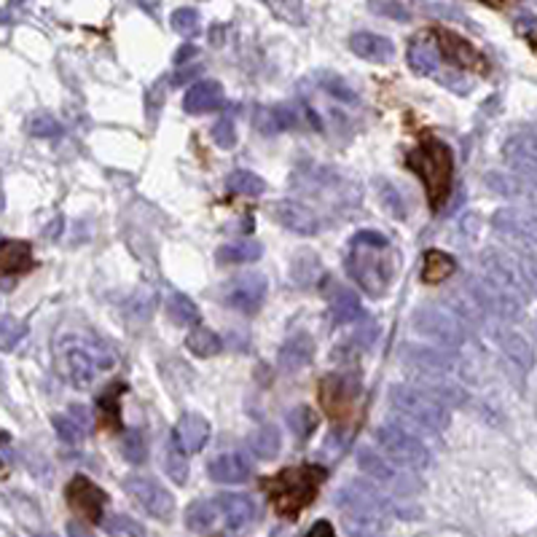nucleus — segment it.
Wrapping results in <instances>:
<instances>
[{
  "label": "nucleus",
  "mask_w": 537,
  "mask_h": 537,
  "mask_svg": "<svg viewBox=\"0 0 537 537\" xmlns=\"http://www.w3.org/2000/svg\"><path fill=\"white\" fill-rule=\"evenodd\" d=\"M336 506L342 511L344 530L352 537H377L379 533H385L387 516L393 511L390 498L379 495V489H374L366 481L347 484L339 492Z\"/></svg>",
  "instance_id": "f257e3e1"
},
{
  "label": "nucleus",
  "mask_w": 537,
  "mask_h": 537,
  "mask_svg": "<svg viewBox=\"0 0 537 537\" xmlns=\"http://www.w3.org/2000/svg\"><path fill=\"white\" fill-rule=\"evenodd\" d=\"M325 479H328V471L320 465H299V468L280 471L277 476L266 479L272 508L282 519H299L301 511L315 503Z\"/></svg>",
  "instance_id": "f03ea898"
},
{
  "label": "nucleus",
  "mask_w": 537,
  "mask_h": 537,
  "mask_svg": "<svg viewBox=\"0 0 537 537\" xmlns=\"http://www.w3.org/2000/svg\"><path fill=\"white\" fill-rule=\"evenodd\" d=\"M406 164H409V169H414L420 175L430 207L441 210L444 202L449 199L452 172H455V159H452L449 145L436 140V137H428V140L420 143V148L409 151Z\"/></svg>",
  "instance_id": "7ed1b4c3"
},
{
  "label": "nucleus",
  "mask_w": 537,
  "mask_h": 537,
  "mask_svg": "<svg viewBox=\"0 0 537 537\" xmlns=\"http://www.w3.org/2000/svg\"><path fill=\"white\" fill-rule=\"evenodd\" d=\"M59 363L75 390H89L100 371L113 368V358L102 347L83 339H65L59 344Z\"/></svg>",
  "instance_id": "20e7f679"
},
{
  "label": "nucleus",
  "mask_w": 537,
  "mask_h": 537,
  "mask_svg": "<svg viewBox=\"0 0 537 537\" xmlns=\"http://www.w3.org/2000/svg\"><path fill=\"white\" fill-rule=\"evenodd\" d=\"M390 406L428 433H444L452 422V414L444 403L411 385H395L390 390Z\"/></svg>",
  "instance_id": "39448f33"
},
{
  "label": "nucleus",
  "mask_w": 537,
  "mask_h": 537,
  "mask_svg": "<svg viewBox=\"0 0 537 537\" xmlns=\"http://www.w3.org/2000/svg\"><path fill=\"white\" fill-rule=\"evenodd\" d=\"M387 250V247H385ZM347 274L374 299L385 296L393 282V258L382 256L374 247H358L352 245V253L344 261Z\"/></svg>",
  "instance_id": "423d86ee"
},
{
  "label": "nucleus",
  "mask_w": 537,
  "mask_h": 537,
  "mask_svg": "<svg viewBox=\"0 0 537 537\" xmlns=\"http://www.w3.org/2000/svg\"><path fill=\"white\" fill-rule=\"evenodd\" d=\"M411 328L420 336L441 344V350H449V352L465 347V342H468L465 323L457 315H452L449 309H444V307H420V309H414L411 312Z\"/></svg>",
  "instance_id": "0eeeda50"
},
{
  "label": "nucleus",
  "mask_w": 537,
  "mask_h": 537,
  "mask_svg": "<svg viewBox=\"0 0 537 537\" xmlns=\"http://www.w3.org/2000/svg\"><path fill=\"white\" fill-rule=\"evenodd\" d=\"M374 441L379 444V449L385 452L387 460H393L398 468H409V471H428L430 468V452L428 446L406 433L398 425H382L374 433Z\"/></svg>",
  "instance_id": "6e6552de"
},
{
  "label": "nucleus",
  "mask_w": 537,
  "mask_h": 537,
  "mask_svg": "<svg viewBox=\"0 0 537 537\" xmlns=\"http://www.w3.org/2000/svg\"><path fill=\"white\" fill-rule=\"evenodd\" d=\"M317 398L333 422H347L355 414V401L360 398V379L355 374H328L320 382Z\"/></svg>",
  "instance_id": "1a4fd4ad"
},
{
  "label": "nucleus",
  "mask_w": 537,
  "mask_h": 537,
  "mask_svg": "<svg viewBox=\"0 0 537 537\" xmlns=\"http://www.w3.org/2000/svg\"><path fill=\"white\" fill-rule=\"evenodd\" d=\"M124 489L126 495L153 519H161L167 522L172 514H175V500L172 495L159 484L153 481L151 476H143V473H134V476H126L124 479Z\"/></svg>",
  "instance_id": "9d476101"
},
{
  "label": "nucleus",
  "mask_w": 537,
  "mask_h": 537,
  "mask_svg": "<svg viewBox=\"0 0 537 537\" xmlns=\"http://www.w3.org/2000/svg\"><path fill=\"white\" fill-rule=\"evenodd\" d=\"M401 363L417 371L420 377H452L460 366L455 352L428 344H406L401 352Z\"/></svg>",
  "instance_id": "9b49d317"
},
{
  "label": "nucleus",
  "mask_w": 537,
  "mask_h": 537,
  "mask_svg": "<svg viewBox=\"0 0 537 537\" xmlns=\"http://www.w3.org/2000/svg\"><path fill=\"white\" fill-rule=\"evenodd\" d=\"M269 282L264 274H239L223 290V304L242 315H253L264 307Z\"/></svg>",
  "instance_id": "f8f14e48"
},
{
  "label": "nucleus",
  "mask_w": 537,
  "mask_h": 537,
  "mask_svg": "<svg viewBox=\"0 0 537 537\" xmlns=\"http://www.w3.org/2000/svg\"><path fill=\"white\" fill-rule=\"evenodd\" d=\"M67 506L75 516H81L89 524H100L102 522V508L108 503L105 492L86 476H75L70 479L67 489H65Z\"/></svg>",
  "instance_id": "ddd939ff"
},
{
  "label": "nucleus",
  "mask_w": 537,
  "mask_h": 537,
  "mask_svg": "<svg viewBox=\"0 0 537 537\" xmlns=\"http://www.w3.org/2000/svg\"><path fill=\"white\" fill-rule=\"evenodd\" d=\"M433 38L438 40V54L446 62H452L455 67H465V70H476V73L489 70L484 54L473 43H468L463 35H457L452 30H433Z\"/></svg>",
  "instance_id": "4468645a"
},
{
  "label": "nucleus",
  "mask_w": 537,
  "mask_h": 537,
  "mask_svg": "<svg viewBox=\"0 0 537 537\" xmlns=\"http://www.w3.org/2000/svg\"><path fill=\"white\" fill-rule=\"evenodd\" d=\"M269 215L274 223H280L285 231L296 234V237H315L320 231V218L315 210H309L307 204L301 202H293V199H280V202H272L269 207Z\"/></svg>",
  "instance_id": "2eb2a0df"
},
{
  "label": "nucleus",
  "mask_w": 537,
  "mask_h": 537,
  "mask_svg": "<svg viewBox=\"0 0 537 537\" xmlns=\"http://www.w3.org/2000/svg\"><path fill=\"white\" fill-rule=\"evenodd\" d=\"M508 164L516 169L519 178L530 180L533 186H537V129L535 132H519L514 134L506 148H503Z\"/></svg>",
  "instance_id": "dca6fc26"
},
{
  "label": "nucleus",
  "mask_w": 537,
  "mask_h": 537,
  "mask_svg": "<svg viewBox=\"0 0 537 537\" xmlns=\"http://www.w3.org/2000/svg\"><path fill=\"white\" fill-rule=\"evenodd\" d=\"M358 468H360L368 479H374V481H379V484H385V487H390V489H395V492H401V495H406L409 489L417 487V484H411V479H409L406 473H401L398 468H393L385 457H379V455L371 452V449H360V452H358Z\"/></svg>",
  "instance_id": "f3484780"
},
{
  "label": "nucleus",
  "mask_w": 537,
  "mask_h": 537,
  "mask_svg": "<svg viewBox=\"0 0 537 537\" xmlns=\"http://www.w3.org/2000/svg\"><path fill=\"white\" fill-rule=\"evenodd\" d=\"M492 226H495V231H500L503 237H514V239L530 242V245H535L537 247V212L516 210V207L498 210V212L492 215Z\"/></svg>",
  "instance_id": "a211bd4d"
},
{
  "label": "nucleus",
  "mask_w": 537,
  "mask_h": 537,
  "mask_svg": "<svg viewBox=\"0 0 537 537\" xmlns=\"http://www.w3.org/2000/svg\"><path fill=\"white\" fill-rule=\"evenodd\" d=\"M489 331L514 366H519L522 371H530L535 366V350L524 333H519L516 328H508V325H489Z\"/></svg>",
  "instance_id": "6ab92c4d"
},
{
  "label": "nucleus",
  "mask_w": 537,
  "mask_h": 537,
  "mask_svg": "<svg viewBox=\"0 0 537 537\" xmlns=\"http://www.w3.org/2000/svg\"><path fill=\"white\" fill-rule=\"evenodd\" d=\"M484 183L498 196L524 202V204H537V186H533L530 180H524L519 175H514V172H487Z\"/></svg>",
  "instance_id": "aec40b11"
},
{
  "label": "nucleus",
  "mask_w": 537,
  "mask_h": 537,
  "mask_svg": "<svg viewBox=\"0 0 537 537\" xmlns=\"http://www.w3.org/2000/svg\"><path fill=\"white\" fill-rule=\"evenodd\" d=\"M223 105V86L218 81H196L183 94V110L191 116L212 113Z\"/></svg>",
  "instance_id": "412c9836"
},
{
  "label": "nucleus",
  "mask_w": 537,
  "mask_h": 537,
  "mask_svg": "<svg viewBox=\"0 0 537 537\" xmlns=\"http://www.w3.org/2000/svg\"><path fill=\"white\" fill-rule=\"evenodd\" d=\"M253 124L261 134H280L299 126V113L293 105H258L253 113Z\"/></svg>",
  "instance_id": "4be33fe9"
},
{
  "label": "nucleus",
  "mask_w": 537,
  "mask_h": 537,
  "mask_svg": "<svg viewBox=\"0 0 537 537\" xmlns=\"http://www.w3.org/2000/svg\"><path fill=\"white\" fill-rule=\"evenodd\" d=\"M172 436H175L180 452L196 455V452L204 449V444H207V438H210V422H207L202 414L188 411V414H183V417L178 420V428H175Z\"/></svg>",
  "instance_id": "5701e85b"
},
{
  "label": "nucleus",
  "mask_w": 537,
  "mask_h": 537,
  "mask_svg": "<svg viewBox=\"0 0 537 537\" xmlns=\"http://www.w3.org/2000/svg\"><path fill=\"white\" fill-rule=\"evenodd\" d=\"M406 59L417 75H433L441 67V54H438V43H436L433 32L414 35L409 43Z\"/></svg>",
  "instance_id": "b1692460"
},
{
  "label": "nucleus",
  "mask_w": 537,
  "mask_h": 537,
  "mask_svg": "<svg viewBox=\"0 0 537 537\" xmlns=\"http://www.w3.org/2000/svg\"><path fill=\"white\" fill-rule=\"evenodd\" d=\"M315 358V339L309 333H296L290 336L282 347H280V355H277V366L285 371V374H293V371H301L312 363Z\"/></svg>",
  "instance_id": "393cba45"
},
{
  "label": "nucleus",
  "mask_w": 537,
  "mask_h": 537,
  "mask_svg": "<svg viewBox=\"0 0 537 537\" xmlns=\"http://www.w3.org/2000/svg\"><path fill=\"white\" fill-rule=\"evenodd\" d=\"M207 476L218 484H242L250 479V463L239 452H226L207 463Z\"/></svg>",
  "instance_id": "a878e982"
},
{
  "label": "nucleus",
  "mask_w": 537,
  "mask_h": 537,
  "mask_svg": "<svg viewBox=\"0 0 537 537\" xmlns=\"http://www.w3.org/2000/svg\"><path fill=\"white\" fill-rule=\"evenodd\" d=\"M35 266L30 242L22 239H5L0 242V280L3 277H19L27 274Z\"/></svg>",
  "instance_id": "bb28decb"
},
{
  "label": "nucleus",
  "mask_w": 537,
  "mask_h": 537,
  "mask_svg": "<svg viewBox=\"0 0 537 537\" xmlns=\"http://www.w3.org/2000/svg\"><path fill=\"white\" fill-rule=\"evenodd\" d=\"M350 48L352 54H358L360 59H368V62H390L393 54H395V43L385 35H377V32H355L350 38Z\"/></svg>",
  "instance_id": "cd10ccee"
},
{
  "label": "nucleus",
  "mask_w": 537,
  "mask_h": 537,
  "mask_svg": "<svg viewBox=\"0 0 537 537\" xmlns=\"http://www.w3.org/2000/svg\"><path fill=\"white\" fill-rule=\"evenodd\" d=\"M215 508L231 530H242L256 519V503L247 495H221L215 500Z\"/></svg>",
  "instance_id": "c85d7f7f"
},
{
  "label": "nucleus",
  "mask_w": 537,
  "mask_h": 537,
  "mask_svg": "<svg viewBox=\"0 0 537 537\" xmlns=\"http://www.w3.org/2000/svg\"><path fill=\"white\" fill-rule=\"evenodd\" d=\"M360 301L358 296L350 290V288H336L333 299H331V325L339 328V325H350V323H358L360 317Z\"/></svg>",
  "instance_id": "c756f323"
},
{
  "label": "nucleus",
  "mask_w": 537,
  "mask_h": 537,
  "mask_svg": "<svg viewBox=\"0 0 537 537\" xmlns=\"http://www.w3.org/2000/svg\"><path fill=\"white\" fill-rule=\"evenodd\" d=\"M264 256V245L256 242V239H239V242H229L223 247H218L215 258L221 266H229V264H253Z\"/></svg>",
  "instance_id": "7c9ffc66"
},
{
  "label": "nucleus",
  "mask_w": 537,
  "mask_h": 537,
  "mask_svg": "<svg viewBox=\"0 0 537 537\" xmlns=\"http://www.w3.org/2000/svg\"><path fill=\"white\" fill-rule=\"evenodd\" d=\"M455 269H457V264H455L452 256H446V253H441V250H428L425 258H422V272H420V277H422V282L436 285V282L449 280V277L455 274Z\"/></svg>",
  "instance_id": "2f4dec72"
},
{
  "label": "nucleus",
  "mask_w": 537,
  "mask_h": 537,
  "mask_svg": "<svg viewBox=\"0 0 537 537\" xmlns=\"http://www.w3.org/2000/svg\"><path fill=\"white\" fill-rule=\"evenodd\" d=\"M247 444L256 460H274L282 449V436L274 425H266V428H258Z\"/></svg>",
  "instance_id": "473e14b6"
},
{
  "label": "nucleus",
  "mask_w": 537,
  "mask_h": 537,
  "mask_svg": "<svg viewBox=\"0 0 537 537\" xmlns=\"http://www.w3.org/2000/svg\"><path fill=\"white\" fill-rule=\"evenodd\" d=\"M323 274H325V269H323L320 258L312 256V253H304V256H299V258L290 264V282H296L299 288H312V285H317V280H320Z\"/></svg>",
  "instance_id": "72a5a7b5"
},
{
  "label": "nucleus",
  "mask_w": 537,
  "mask_h": 537,
  "mask_svg": "<svg viewBox=\"0 0 537 537\" xmlns=\"http://www.w3.org/2000/svg\"><path fill=\"white\" fill-rule=\"evenodd\" d=\"M124 395V385L121 382H113L100 398H97V406H100V422L108 428V430H121V414H118V398Z\"/></svg>",
  "instance_id": "f704fd0d"
},
{
  "label": "nucleus",
  "mask_w": 537,
  "mask_h": 537,
  "mask_svg": "<svg viewBox=\"0 0 537 537\" xmlns=\"http://www.w3.org/2000/svg\"><path fill=\"white\" fill-rule=\"evenodd\" d=\"M226 191L234 196H261L266 191V183L261 175H256L250 169H234L226 178Z\"/></svg>",
  "instance_id": "c9c22d12"
},
{
  "label": "nucleus",
  "mask_w": 537,
  "mask_h": 537,
  "mask_svg": "<svg viewBox=\"0 0 537 537\" xmlns=\"http://www.w3.org/2000/svg\"><path fill=\"white\" fill-rule=\"evenodd\" d=\"M186 347H188V352L196 355V358H215V355L223 350V342H221V336H218L215 331L199 325V328H194V331L186 336Z\"/></svg>",
  "instance_id": "e433bc0d"
},
{
  "label": "nucleus",
  "mask_w": 537,
  "mask_h": 537,
  "mask_svg": "<svg viewBox=\"0 0 537 537\" xmlns=\"http://www.w3.org/2000/svg\"><path fill=\"white\" fill-rule=\"evenodd\" d=\"M167 315L175 325H196L199 323V307L186 293H172L167 299Z\"/></svg>",
  "instance_id": "4c0bfd02"
},
{
  "label": "nucleus",
  "mask_w": 537,
  "mask_h": 537,
  "mask_svg": "<svg viewBox=\"0 0 537 537\" xmlns=\"http://www.w3.org/2000/svg\"><path fill=\"white\" fill-rule=\"evenodd\" d=\"M285 420H288V428L293 430V436H296L299 441L312 438V433L317 430V422H320L312 406H293V409L288 411Z\"/></svg>",
  "instance_id": "58836bf2"
},
{
  "label": "nucleus",
  "mask_w": 537,
  "mask_h": 537,
  "mask_svg": "<svg viewBox=\"0 0 537 537\" xmlns=\"http://www.w3.org/2000/svg\"><path fill=\"white\" fill-rule=\"evenodd\" d=\"M164 473H167L178 487H183V484L188 481V463H186V455L180 452L175 436H169L167 449H164Z\"/></svg>",
  "instance_id": "ea45409f"
},
{
  "label": "nucleus",
  "mask_w": 537,
  "mask_h": 537,
  "mask_svg": "<svg viewBox=\"0 0 537 537\" xmlns=\"http://www.w3.org/2000/svg\"><path fill=\"white\" fill-rule=\"evenodd\" d=\"M121 455L132 465H143L148 460V444L140 428H129L121 438Z\"/></svg>",
  "instance_id": "a19ab883"
},
{
  "label": "nucleus",
  "mask_w": 537,
  "mask_h": 537,
  "mask_svg": "<svg viewBox=\"0 0 537 537\" xmlns=\"http://www.w3.org/2000/svg\"><path fill=\"white\" fill-rule=\"evenodd\" d=\"M215 516H218V508H215V500H196L188 506L186 511V524L196 533L207 530L215 524Z\"/></svg>",
  "instance_id": "79ce46f5"
},
{
  "label": "nucleus",
  "mask_w": 537,
  "mask_h": 537,
  "mask_svg": "<svg viewBox=\"0 0 537 537\" xmlns=\"http://www.w3.org/2000/svg\"><path fill=\"white\" fill-rule=\"evenodd\" d=\"M317 83L331 94V97H336V100H342V102H355L358 100V94H355V89L342 78V75H336V73H328V70H320L317 75Z\"/></svg>",
  "instance_id": "37998d69"
},
{
  "label": "nucleus",
  "mask_w": 537,
  "mask_h": 537,
  "mask_svg": "<svg viewBox=\"0 0 537 537\" xmlns=\"http://www.w3.org/2000/svg\"><path fill=\"white\" fill-rule=\"evenodd\" d=\"M27 336V325L16 317H0V350L11 352Z\"/></svg>",
  "instance_id": "c03bdc74"
},
{
  "label": "nucleus",
  "mask_w": 537,
  "mask_h": 537,
  "mask_svg": "<svg viewBox=\"0 0 537 537\" xmlns=\"http://www.w3.org/2000/svg\"><path fill=\"white\" fill-rule=\"evenodd\" d=\"M377 188H379V202L387 207V212L393 215V218H406V204H403V199H401V194H398V188L390 183V180H377Z\"/></svg>",
  "instance_id": "a18cd8bd"
},
{
  "label": "nucleus",
  "mask_w": 537,
  "mask_h": 537,
  "mask_svg": "<svg viewBox=\"0 0 537 537\" xmlns=\"http://www.w3.org/2000/svg\"><path fill=\"white\" fill-rule=\"evenodd\" d=\"M169 22H172V30L178 35H194L199 30V11L191 8V5L175 8L172 16H169Z\"/></svg>",
  "instance_id": "49530a36"
},
{
  "label": "nucleus",
  "mask_w": 537,
  "mask_h": 537,
  "mask_svg": "<svg viewBox=\"0 0 537 537\" xmlns=\"http://www.w3.org/2000/svg\"><path fill=\"white\" fill-rule=\"evenodd\" d=\"M27 132L35 137H56V134H62V124L48 113H35L27 118Z\"/></svg>",
  "instance_id": "de8ad7c7"
},
{
  "label": "nucleus",
  "mask_w": 537,
  "mask_h": 537,
  "mask_svg": "<svg viewBox=\"0 0 537 537\" xmlns=\"http://www.w3.org/2000/svg\"><path fill=\"white\" fill-rule=\"evenodd\" d=\"M105 533L110 537H145V530L132 516H110L105 522Z\"/></svg>",
  "instance_id": "09e8293b"
},
{
  "label": "nucleus",
  "mask_w": 537,
  "mask_h": 537,
  "mask_svg": "<svg viewBox=\"0 0 537 537\" xmlns=\"http://www.w3.org/2000/svg\"><path fill=\"white\" fill-rule=\"evenodd\" d=\"M210 137H212V143L218 145V148H234L237 145V129H234V121L229 118V116H223V118H218L215 124H212V129H210Z\"/></svg>",
  "instance_id": "8fccbe9b"
},
{
  "label": "nucleus",
  "mask_w": 537,
  "mask_h": 537,
  "mask_svg": "<svg viewBox=\"0 0 537 537\" xmlns=\"http://www.w3.org/2000/svg\"><path fill=\"white\" fill-rule=\"evenodd\" d=\"M51 425H54V430H56V436L65 441V444H70V446H75V444H81L83 441V430L67 417V414H59V417H54L51 420Z\"/></svg>",
  "instance_id": "3c124183"
},
{
  "label": "nucleus",
  "mask_w": 537,
  "mask_h": 537,
  "mask_svg": "<svg viewBox=\"0 0 537 537\" xmlns=\"http://www.w3.org/2000/svg\"><path fill=\"white\" fill-rule=\"evenodd\" d=\"M371 11L379 13V16H390L395 22H409L411 11L403 5V3H393V0H379V3H371Z\"/></svg>",
  "instance_id": "603ef678"
},
{
  "label": "nucleus",
  "mask_w": 537,
  "mask_h": 537,
  "mask_svg": "<svg viewBox=\"0 0 537 537\" xmlns=\"http://www.w3.org/2000/svg\"><path fill=\"white\" fill-rule=\"evenodd\" d=\"M352 245H358V247H374V250H385V247H390L387 237H385L382 231H371V229L358 231V234L352 237Z\"/></svg>",
  "instance_id": "864d4df0"
},
{
  "label": "nucleus",
  "mask_w": 537,
  "mask_h": 537,
  "mask_svg": "<svg viewBox=\"0 0 537 537\" xmlns=\"http://www.w3.org/2000/svg\"><path fill=\"white\" fill-rule=\"evenodd\" d=\"M519 269H522V277H524V285H527V290L537 293V258L535 256H522V258H519Z\"/></svg>",
  "instance_id": "5fc2aeb1"
},
{
  "label": "nucleus",
  "mask_w": 537,
  "mask_h": 537,
  "mask_svg": "<svg viewBox=\"0 0 537 537\" xmlns=\"http://www.w3.org/2000/svg\"><path fill=\"white\" fill-rule=\"evenodd\" d=\"M67 417L83 430V433H89L91 430V414H89V409L86 406H70V411H67Z\"/></svg>",
  "instance_id": "6e6d98bb"
},
{
  "label": "nucleus",
  "mask_w": 537,
  "mask_h": 537,
  "mask_svg": "<svg viewBox=\"0 0 537 537\" xmlns=\"http://www.w3.org/2000/svg\"><path fill=\"white\" fill-rule=\"evenodd\" d=\"M307 537H336V530L331 527V522H315L312 524V530L307 533Z\"/></svg>",
  "instance_id": "4d7b16f0"
},
{
  "label": "nucleus",
  "mask_w": 537,
  "mask_h": 537,
  "mask_svg": "<svg viewBox=\"0 0 537 537\" xmlns=\"http://www.w3.org/2000/svg\"><path fill=\"white\" fill-rule=\"evenodd\" d=\"M202 70V65H194V67H180L178 73H175V78H172V83H183V81H188V78H194L196 73Z\"/></svg>",
  "instance_id": "13d9d810"
},
{
  "label": "nucleus",
  "mask_w": 537,
  "mask_h": 537,
  "mask_svg": "<svg viewBox=\"0 0 537 537\" xmlns=\"http://www.w3.org/2000/svg\"><path fill=\"white\" fill-rule=\"evenodd\" d=\"M425 11H430V13H438V16H460V11H457V8H452V5H425Z\"/></svg>",
  "instance_id": "bf43d9fd"
},
{
  "label": "nucleus",
  "mask_w": 537,
  "mask_h": 537,
  "mask_svg": "<svg viewBox=\"0 0 537 537\" xmlns=\"http://www.w3.org/2000/svg\"><path fill=\"white\" fill-rule=\"evenodd\" d=\"M70 537H94L89 530H83L81 524H70Z\"/></svg>",
  "instance_id": "052dcab7"
},
{
  "label": "nucleus",
  "mask_w": 537,
  "mask_h": 537,
  "mask_svg": "<svg viewBox=\"0 0 537 537\" xmlns=\"http://www.w3.org/2000/svg\"><path fill=\"white\" fill-rule=\"evenodd\" d=\"M533 30H535V35H530V40H533V46H535V51H537V24L533 27Z\"/></svg>",
  "instance_id": "680f3d73"
},
{
  "label": "nucleus",
  "mask_w": 537,
  "mask_h": 537,
  "mask_svg": "<svg viewBox=\"0 0 537 537\" xmlns=\"http://www.w3.org/2000/svg\"><path fill=\"white\" fill-rule=\"evenodd\" d=\"M5 207V199H3V194H0V210Z\"/></svg>",
  "instance_id": "e2e57ef3"
}]
</instances>
